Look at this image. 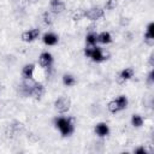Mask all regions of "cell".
I'll return each mask as SVG.
<instances>
[{"instance_id":"1","label":"cell","mask_w":154,"mask_h":154,"mask_svg":"<svg viewBox=\"0 0 154 154\" xmlns=\"http://www.w3.org/2000/svg\"><path fill=\"white\" fill-rule=\"evenodd\" d=\"M54 125L55 128L60 131L63 136H70L73 132V123L71 118H65V117H58L54 119Z\"/></svg>"},{"instance_id":"2","label":"cell","mask_w":154,"mask_h":154,"mask_svg":"<svg viewBox=\"0 0 154 154\" xmlns=\"http://www.w3.org/2000/svg\"><path fill=\"white\" fill-rule=\"evenodd\" d=\"M126 106H128V99H126L124 95H120V96H118L117 99L112 100V101L108 103L107 108H108V111H109L111 113H117V112L124 109Z\"/></svg>"},{"instance_id":"3","label":"cell","mask_w":154,"mask_h":154,"mask_svg":"<svg viewBox=\"0 0 154 154\" xmlns=\"http://www.w3.org/2000/svg\"><path fill=\"white\" fill-rule=\"evenodd\" d=\"M70 106H71V101H70V99H69L67 96H60V97H58V99L55 100V102H54L55 109H57L58 112H60V113L67 112V111L70 109Z\"/></svg>"},{"instance_id":"4","label":"cell","mask_w":154,"mask_h":154,"mask_svg":"<svg viewBox=\"0 0 154 154\" xmlns=\"http://www.w3.org/2000/svg\"><path fill=\"white\" fill-rule=\"evenodd\" d=\"M103 14H105V10H102L99 6H95V7H91L87 11H84V17L88 18L89 20H97V19L102 18Z\"/></svg>"},{"instance_id":"5","label":"cell","mask_w":154,"mask_h":154,"mask_svg":"<svg viewBox=\"0 0 154 154\" xmlns=\"http://www.w3.org/2000/svg\"><path fill=\"white\" fill-rule=\"evenodd\" d=\"M40 36V29H30V30H25L22 32V40L24 42H32L36 38H38Z\"/></svg>"},{"instance_id":"6","label":"cell","mask_w":154,"mask_h":154,"mask_svg":"<svg viewBox=\"0 0 154 154\" xmlns=\"http://www.w3.org/2000/svg\"><path fill=\"white\" fill-rule=\"evenodd\" d=\"M38 63H40V65L43 69H49L52 66V64H53V57H52V54L48 53V52L41 53L40 57H38Z\"/></svg>"},{"instance_id":"7","label":"cell","mask_w":154,"mask_h":154,"mask_svg":"<svg viewBox=\"0 0 154 154\" xmlns=\"http://www.w3.org/2000/svg\"><path fill=\"white\" fill-rule=\"evenodd\" d=\"M106 57L107 55L103 54V52H102V49L100 47H97V46L91 47V53H90V57H89V58H91V60H94L96 63H100V61L107 59Z\"/></svg>"},{"instance_id":"8","label":"cell","mask_w":154,"mask_h":154,"mask_svg":"<svg viewBox=\"0 0 154 154\" xmlns=\"http://www.w3.org/2000/svg\"><path fill=\"white\" fill-rule=\"evenodd\" d=\"M49 10H51V12H53L55 14L61 13L65 10V4L61 0H51V2H49Z\"/></svg>"},{"instance_id":"9","label":"cell","mask_w":154,"mask_h":154,"mask_svg":"<svg viewBox=\"0 0 154 154\" xmlns=\"http://www.w3.org/2000/svg\"><path fill=\"white\" fill-rule=\"evenodd\" d=\"M35 72V65L34 64H26L22 69V77L24 79H32Z\"/></svg>"},{"instance_id":"10","label":"cell","mask_w":154,"mask_h":154,"mask_svg":"<svg viewBox=\"0 0 154 154\" xmlns=\"http://www.w3.org/2000/svg\"><path fill=\"white\" fill-rule=\"evenodd\" d=\"M42 41L45 45L47 46H54L57 45L58 42V36L54 34V32H46L43 36H42Z\"/></svg>"},{"instance_id":"11","label":"cell","mask_w":154,"mask_h":154,"mask_svg":"<svg viewBox=\"0 0 154 154\" xmlns=\"http://www.w3.org/2000/svg\"><path fill=\"white\" fill-rule=\"evenodd\" d=\"M95 134L100 137H105L109 134V128L106 123H99L95 126Z\"/></svg>"},{"instance_id":"12","label":"cell","mask_w":154,"mask_h":154,"mask_svg":"<svg viewBox=\"0 0 154 154\" xmlns=\"http://www.w3.org/2000/svg\"><path fill=\"white\" fill-rule=\"evenodd\" d=\"M45 94V87L38 83V82H34L32 84V89H31V96L34 97H41Z\"/></svg>"},{"instance_id":"13","label":"cell","mask_w":154,"mask_h":154,"mask_svg":"<svg viewBox=\"0 0 154 154\" xmlns=\"http://www.w3.org/2000/svg\"><path fill=\"white\" fill-rule=\"evenodd\" d=\"M144 41L148 45H152L154 42V23H149L147 26V31L144 34Z\"/></svg>"},{"instance_id":"14","label":"cell","mask_w":154,"mask_h":154,"mask_svg":"<svg viewBox=\"0 0 154 154\" xmlns=\"http://www.w3.org/2000/svg\"><path fill=\"white\" fill-rule=\"evenodd\" d=\"M132 76H134V70H132L131 67L124 69V70L119 73V76H118V82H119V83H123V82L130 79Z\"/></svg>"},{"instance_id":"15","label":"cell","mask_w":154,"mask_h":154,"mask_svg":"<svg viewBox=\"0 0 154 154\" xmlns=\"http://www.w3.org/2000/svg\"><path fill=\"white\" fill-rule=\"evenodd\" d=\"M97 42L100 43H103V45H107L109 42H112V36L108 31H102L101 34L97 35Z\"/></svg>"},{"instance_id":"16","label":"cell","mask_w":154,"mask_h":154,"mask_svg":"<svg viewBox=\"0 0 154 154\" xmlns=\"http://www.w3.org/2000/svg\"><path fill=\"white\" fill-rule=\"evenodd\" d=\"M85 42L89 47H94L97 42V34L95 32H89L87 36H85Z\"/></svg>"},{"instance_id":"17","label":"cell","mask_w":154,"mask_h":154,"mask_svg":"<svg viewBox=\"0 0 154 154\" xmlns=\"http://www.w3.org/2000/svg\"><path fill=\"white\" fill-rule=\"evenodd\" d=\"M63 83L65 85H67V87H72V85L76 84V78L70 73H65L63 76Z\"/></svg>"},{"instance_id":"18","label":"cell","mask_w":154,"mask_h":154,"mask_svg":"<svg viewBox=\"0 0 154 154\" xmlns=\"http://www.w3.org/2000/svg\"><path fill=\"white\" fill-rule=\"evenodd\" d=\"M131 124L135 126V128H140L143 125V118L140 116V114H134L131 117Z\"/></svg>"},{"instance_id":"19","label":"cell","mask_w":154,"mask_h":154,"mask_svg":"<svg viewBox=\"0 0 154 154\" xmlns=\"http://www.w3.org/2000/svg\"><path fill=\"white\" fill-rule=\"evenodd\" d=\"M42 18H43V23L46 25H51L53 23V18H52V16H51L49 12H45L43 16H42Z\"/></svg>"},{"instance_id":"20","label":"cell","mask_w":154,"mask_h":154,"mask_svg":"<svg viewBox=\"0 0 154 154\" xmlns=\"http://www.w3.org/2000/svg\"><path fill=\"white\" fill-rule=\"evenodd\" d=\"M116 6H117V1L116 0H108L106 2V8L107 10H113Z\"/></svg>"},{"instance_id":"21","label":"cell","mask_w":154,"mask_h":154,"mask_svg":"<svg viewBox=\"0 0 154 154\" xmlns=\"http://www.w3.org/2000/svg\"><path fill=\"white\" fill-rule=\"evenodd\" d=\"M147 152H146V149L143 148V147H140V148H137V149H135V154H146Z\"/></svg>"},{"instance_id":"22","label":"cell","mask_w":154,"mask_h":154,"mask_svg":"<svg viewBox=\"0 0 154 154\" xmlns=\"http://www.w3.org/2000/svg\"><path fill=\"white\" fill-rule=\"evenodd\" d=\"M153 76H154V72H153V70H152V71L149 72V75H148V82H149V83H153V81H154V77H153Z\"/></svg>"},{"instance_id":"23","label":"cell","mask_w":154,"mask_h":154,"mask_svg":"<svg viewBox=\"0 0 154 154\" xmlns=\"http://www.w3.org/2000/svg\"><path fill=\"white\" fill-rule=\"evenodd\" d=\"M28 1H36V0H28Z\"/></svg>"}]
</instances>
